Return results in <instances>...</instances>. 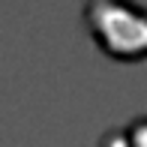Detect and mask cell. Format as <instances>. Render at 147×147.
<instances>
[{
  "instance_id": "obj_2",
  "label": "cell",
  "mask_w": 147,
  "mask_h": 147,
  "mask_svg": "<svg viewBox=\"0 0 147 147\" xmlns=\"http://www.w3.org/2000/svg\"><path fill=\"white\" fill-rule=\"evenodd\" d=\"M126 144L129 147H147V117L132 123V129H126Z\"/></svg>"
},
{
  "instance_id": "obj_1",
  "label": "cell",
  "mask_w": 147,
  "mask_h": 147,
  "mask_svg": "<svg viewBox=\"0 0 147 147\" xmlns=\"http://www.w3.org/2000/svg\"><path fill=\"white\" fill-rule=\"evenodd\" d=\"M87 27L102 51L120 60H138L147 54V9L126 3H90Z\"/></svg>"
}]
</instances>
